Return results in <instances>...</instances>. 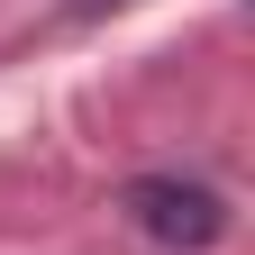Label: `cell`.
Wrapping results in <instances>:
<instances>
[{"mask_svg": "<svg viewBox=\"0 0 255 255\" xmlns=\"http://www.w3.org/2000/svg\"><path fill=\"white\" fill-rule=\"evenodd\" d=\"M119 210L137 219V228L155 246H173V255H201L228 237V191H210V182H191V173H137L119 191Z\"/></svg>", "mask_w": 255, "mask_h": 255, "instance_id": "obj_1", "label": "cell"}, {"mask_svg": "<svg viewBox=\"0 0 255 255\" xmlns=\"http://www.w3.org/2000/svg\"><path fill=\"white\" fill-rule=\"evenodd\" d=\"M82 9H101V0H82Z\"/></svg>", "mask_w": 255, "mask_h": 255, "instance_id": "obj_2", "label": "cell"}]
</instances>
